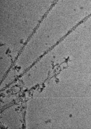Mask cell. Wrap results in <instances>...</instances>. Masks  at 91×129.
I'll list each match as a JSON object with an SVG mask.
<instances>
[{"label":"cell","mask_w":91,"mask_h":129,"mask_svg":"<svg viewBox=\"0 0 91 129\" xmlns=\"http://www.w3.org/2000/svg\"><path fill=\"white\" fill-rule=\"evenodd\" d=\"M59 0H54V1L55 3H57V2Z\"/></svg>","instance_id":"cell-1"}]
</instances>
